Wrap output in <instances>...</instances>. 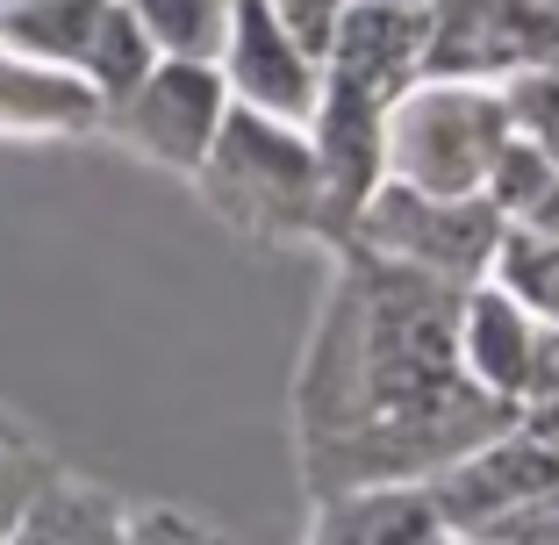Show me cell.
<instances>
[{"label":"cell","instance_id":"cell-23","mask_svg":"<svg viewBox=\"0 0 559 545\" xmlns=\"http://www.w3.org/2000/svg\"><path fill=\"white\" fill-rule=\"evenodd\" d=\"M388 8H430V0H388Z\"/></svg>","mask_w":559,"mask_h":545},{"label":"cell","instance_id":"cell-17","mask_svg":"<svg viewBox=\"0 0 559 545\" xmlns=\"http://www.w3.org/2000/svg\"><path fill=\"white\" fill-rule=\"evenodd\" d=\"M516 424L559 452V331H545V323H538V359H531V380H524V395H516Z\"/></svg>","mask_w":559,"mask_h":545},{"label":"cell","instance_id":"cell-5","mask_svg":"<svg viewBox=\"0 0 559 545\" xmlns=\"http://www.w3.org/2000/svg\"><path fill=\"white\" fill-rule=\"evenodd\" d=\"M424 488L452 538H531L559 510V452L524 424H502L424 474Z\"/></svg>","mask_w":559,"mask_h":545},{"label":"cell","instance_id":"cell-7","mask_svg":"<svg viewBox=\"0 0 559 545\" xmlns=\"http://www.w3.org/2000/svg\"><path fill=\"white\" fill-rule=\"evenodd\" d=\"M215 72H223V86H230V108L295 122V130L316 122L323 58H309L265 0H230V29H223V50H215Z\"/></svg>","mask_w":559,"mask_h":545},{"label":"cell","instance_id":"cell-3","mask_svg":"<svg viewBox=\"0 0 559 545\" xmlns=\"http://www.w3.org/2000/svg\"><path fill=\"white\" fill-rule=\"evenodd\" d=\"M510 137L516 108L502 80L416 72L380 100V180H402L416 194H480Z\"/></svg>","mask_w":559,"mask_h":545},{"label":"cell","instance_id":"cell-2","mask_svg":"<svg viewBox=\"0 0 559 545\" xmlns=\"http://www.w3.org/2000/svg\"><path fill=\"white\" fill-rule=\"evenodd\" d=\"M194 187L237 237L251 245H301V251H330L337 245V215H330V187L316 166L309 130L273 116L230 108L215 130L209 158L194 166Z\"/></svg>","mask_w":559,"mask_h":545},{"label":"cell","instance_id":"cell-19","mask_svg":"<svg viewBox=\"0 0 559 545\" xmlns=\"http://www.w3.org/2000/svg\"><path fill=\"white\" fill-rule=\"evenodd\" d=\"M130 545H230V538L180 510H144V517H130Z\"/></svg>","mask_w":559,"mask_h":545},{"label":"cell","instance_id":"cell-18","mask_svg":"<svg viewBox=\"0 0 559 545\" xmlns=\"http://www.w3.org/2000/svg\"><path fill=\"white\" fill-rule=\"evenodd\" d=\"M280 22H287V36H295L309 58H323L330 36H337V15H345V0H265Z\"/></svg>","mask_w":559,"mask_h":545},{"label":"cell","instance_id":"cell-12","mask_svg":"<svg viewBox=\"0 0 559 545\" xmlns=\"http://www.w3.org/2000/svg\"><path fill=\"white\" fill-rule=\"evenodd\" d=\"M8 545H130V510L100 481H80L58 466L8 524Z\"/></svg>","mask_w":559,"mask_h":545},{"label":"cell","instance_id":"cell-10","mask_svg":"<svg viewBox=\"0 0 559 545\" xmlns=\"http://www.w3.org/2000/svg\"><path fill=\"white\" fill-rule=\"evenodd\" d=\"M444 524L424 481H366L337 496H309L301 545H438Z\"/></svg>","mask_w":559,"mask_h":545},{"label":"cell","instance_id":"cell-4","mask_svg":"<svg viewBox=\"0 0 559 545\" xmlns=\"http://www.w3.org/2000/svg\"><path fill=\"white\" fill-rule=\"evenodd\" d=\"M502 230H510V215L488 194H416L402 180H373L366 201L345 215L337 245L373 251V259L409 265V273H430V281L474 287V281H488Z\"/></svg>","mask_w":559,"mask_h":545},{"label":"cell","instance_id":"cell-9","mask_svg":"<svg viewBox=\"0 0 559 545\" xmlns=\"http://www.w3.org/2000/svg\"><path fill=\"white\" fill-rule=\"evenodd\" d=\"M452 345H460V374L516 410V395H524V380H531V359H538V316L510 287L474 281V287H460Z\"/></svg>","mask_w":559,"mask_h":545},{"label":"cell","instance_id":"cell-15","mask_svg":"<svg viewBox=\"0 0 559 545\" xmlns=\"http://www.w3.org/2000/svg\"><path fill=\"white\" fill-rule=\"evenodd\" d=\"M552 173H559V166L545 158V144H538L531 130H516L510 144L495 151V166H488V180H480V194L510 215V223H524V215L538 209V194L552 187Z\"/></svg>","mask_w":559,"mask_h":545},{"label":"cell","instance_id":"cell-14","mask_svg":"<svg viewBox=\"0 0 559 545\" xmlns=\"http://www.w3.org/2000/svg\"><path fill=\"white\" fill-rule=\"evenodd\" d=\"M130 15L144 22L158 58H209L215 66L223 29H230V0H130Z\"/></svg>","mask_w":559,"mask_h":545},{"label":"cell","instance_id":"cell-24","mask_svg":"<svg viewBox=\"0 0 559 545\" xmlns=\"http://www.w3.org/2000/svg\"><path fill=\"white\" fill-rule=\"evenodd\" d=\"M0 8H22V0H0Z\"/></svg>","mask_w":559,"mask_h":545},{"label":"cell","instance_id":"cell-22","mask_svg":"<svg viewBox=\"0 0 559 545\" xmlns=\"http://www.w3.org/2000/svg\"><path fill=\"white\" fill-rule=\"evenodd\" d=\"M438 545H531V538H452V531H444Z\"/></svg>","mask_w":559,"mask_h":545},{"label":"cell","instance_id":"cell-16","mask_svg":"<svg viewBox=\"0 0 559 545\" xmlns=\"http://www.w3.org/2000/svg\"><path fill=\"white\" fill-rule=\"evenodd\" d=\"M50 474H58V460H50V452L36 446L22 424H8V416H0V545H8V524L22 517V502H29Z\"/></svg>","mask_w":559,"mask_h":545},{"label":"cell","instance_id":"cell-11","mask_svg":"<svg viewBox=\"0 0 559 545\" xmlns=\"http://www.w3.org/2000/svg\"><path fill=\"white\" fill-rule=\"evenodd\" d=\"M94 130H100L94 86L0 44V137H94Z\"/></svg>","mask_w":559,"mask_h":545},{"label":"cell","instance_id":"cell-13","mask_svg":"<svg viewBox=\"0 0 559 545\" xmlns=\"http://www.w3.org/2000/svg\"><path fill=\"white\" fill-rule=\"evenodd\" d=\"M495 287H510L545 331H559V230H531V223H510L502 230V251L488 265Z\"/></svg>","mask_w":559,"mask_h":545},{"label":"cell","instance_id":"cell-20","mask_svg":"<svg viewBox=\"0 0 559 545\" xmlns=\"http://www.w3.org/2000/svg\"><path fill=\"white\" fill-rule=\"evenodd\" d=\"M524 223H531V230H559V173H552V187L538 194V209H531Z\"/></svg>","mask_w":559,"mask_h":545},{"label":"cell","instance_id":"cell-8","mask_svg":"<svg viewBox=\"0 0 559 545\" xmlns=\"http://www.w3.org/2000/svg\"><path fill=\"white\" fill-rule=\"evenodd\" d=\"M424 36H430V8L345 0L337 36H330V50H323V80L388 100L402 80H416V66H424Z\"/></svg>","mask_w":559,"mask_h":545},{"label":"cell","instance_id":"cell-6","mask_svg":"<svg viewBox=\"0 0 559 545\" xmlns=\"http://www.w3.org/2000/svg\"><path fill=\"white\" fill-rule=\"evenodd\" d=\"M223 116H230V86H223V72L209 58H158L130 94H116L100 108V137H116L136 158L194 180Z\"/></svg>","mask_w":559,"mask_h":545},{"label":"cell","instance_id":"cell-21","mask_svg":"<svg viewBox=\"0 0 559 545\" xmlns=\"http://www.w3.org/2000/svg\"><path fill=\"white\" fill-rule=\"evenodd\" d=\"M531 545H559V510H552V517H545V524H538V531H531Z\"/></svg>","mask_w":559,"mask_h":545},{"label":"cell","instance_id":"cell-1","mask_svg":"<svg viewBox=\"0 0 559 545\" xmlns=\"http://www.w3.org/2000/svg\"><path fill=\"white\" fill-rule=\"evenodd\" d=\"M460 287L330 245V281L309 309L287 416L301 496L366 481H424L452 452L516 424L510 402L460 374Z\"/></svg>","mask_w":559,"mask_h":545}]
</instances>
